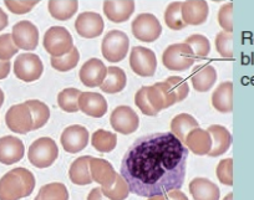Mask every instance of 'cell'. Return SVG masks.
<instances>
[{"label": "cell", "mask_w": 254, "mask_h": 200, "mask_svg": "<svg viewBox=\"0 0 254 200\" xmlns=\"http://www.w3.org/2000/svg\"><path fill=\"white\" fill-rule=\"evenodd\" d=\"M188 148L172 132H158L135 141L121 162L130 192L151 198L182 188Z\"/></svg>", "instance_id": "cell-1"}, {"label": "cell", "mask_w": 254, "mask_h": 200, "mask_svg": "<svg viewBox=\"0 0 254 200\" xmlns=\"http://www.w3.org/2000/svg\"><path fill=\"white\" fill-rule=\"evenodd\" d=\"M35 188V177L25 168H15L0 179V200H20Z\"/></svg>", "instance_id": "cell-2"}, {"label": "cell", "mask_w": 254, "mask_h": 200, "mask_svg": "<svg viewBox=\"0 0 254 200\" xmlns=\"http://www.w3.org/2000/svg\"><path fill=\"white\" fill-rule=\"evenodd\" d=\"M196 57L186 43L172 44L162 53V63L170 71H186L193 66Z\"/></svg>", "instance_id": "cell-3"}, {"label": "cell", "mask_w": 254, "mask_h": 200, "mask_svg": "<svg viewBox=\"0 0 254 200\" xmlns=\"http://www.w3.org/2000/svg\"><path fill=\"white\" fill-rule=\"evenodd\" d=\"M44 49L55 57L66 55L74 48V40L71 34L64 26H51L44 34Z\"/></svg>", "instance_id": "cell-4"}, {"label": "cell", "mask_w": 254, "mask_h": 200, "mask_svg": "<svg viewBox=\"0 0 254 200\" xmlns=\"http://www.w3.org/2000/svg\"><path fill=\"white\" fill-rule=\"evenodd\" d=\"M59 157V148L55 141L49 137H41L34 141L29 147L28 158L31 164L36 168H48L54 164Z\"/></svg>", "instance_id": "cell-5"}, {"label": "cell", "mask_w": 254, "mask_h": 200, "mask_svg": "<svg viewBox=\"0 0 254 200\" xmlns=\"http://www.w3.org/2000/svg\"><path fill=\"white\" fill-rule=\"evenodd\" d=\"M130 49V39L124 31L111 30L105 35L101 44L102 56L109 62H120L127 56Z\"/></svg>", "instance_id": "cell-6"}, {"label": "cell", "mask_w": 254, "mask_h": 200, "mask_svg": "<svg viewBox=\"0 0 254 200\" xmlns=\"http://www.w3.org/2000/svg\"><path fill=\"white\" fill-rule=\"evenodd\" d=\"M132 34L138 41L142 43H153L162 34V25L153 14H138L132 21Z\"/></svg>", "instance_id": "cell-7"}, {"label": "cell", "mask_w": 254, "mask_h": 200, "mask_svg": "<svg viewBox=\"0 0 254 200\" xmlns=\"http://www.w3.org/2000/svg\"><path fill=\"white\" fill-rule=\"evenodd\" d=\"M44 65L38 55L31 52L21 53L14 62V74L24 82H34L43 75Z\"/></svg>", "instance_id": "cell-8"}, {"label": "cell", "mask_w": 254, "mask_h": 200, "mask_svg": "<svg viewBox=\"0 0 254 200\" xmlns=\"http://www.w3.org/2000/svg\"><path fill=\"white\" fill-rule=\"evenodd\" d=\"M130 66L138 76L151 77L157 70V58L151 49L135 46L130 53Z\"/></svg>", "instance_id": "cell-9"}, {"label": "cell", "mask_w": 254, "mask_h": 200, "mask_svg": "<svg viewBox=\"0 0 254 200\" xmlns=\"http://www.w3.org/2000/svg\"><path fill=\"white\" fill-rule=\"evenodd\" d=\"M5 123L10 131L19 135H26L33 131V117L28 104L24 102L11 106L5 114Z\"/></svg>", "instance_id": "cell-10"}, {"label": "cell", "mask_w": 254, "mask_h": 200, "mask_svg": "<svg viewBox=\"0 0 254 200\" xmlns=\"http://www.w3.org/2000/svg\"><path fill=\"white\" fill-rule=\"evenodd\" d=\"M112 128L121 135H132L140 126L137 113L128 106H119L112 111L110 117Z\"/></svg>", "instance_id": "cell-11"}, {"label": "cell", "mask_w": 254, "mask_h": 200, "mask_svg": "<svg viewBox=\"0 0 254 200\" xmlns=\"http://www.w3.org/2000/svg\"><path fill=\"white\" fill-rule=\"evenodd\" d=\"M162 91L166 100V108L173 106L177 102H182L190 94L188 84L180 76H170L162 82L155 84Z\"/></svg>", "instance_id": "cell-12"}, {"label": "cell", "mask_w": 254, "mask_h": 200, "mask_svg": "<svg viewBox=\"0 0 254 200\" xmlns=\"http://www.w3.org/2000/svg\"><path fill=\"white\" fill-rule=\"evenodd\" d=\"M89 137V131L84 126L72 124V126H69L67 128L64 129L60 141L64 150L71 153V154H75V153L81 152L87 147Z\"/></svg>", "instance_id": "cell-13"}, {"label": "cell", "mask_w": 254, "mask_h": 200, "mask_svg": "<svg viewBox=\"0 0 254 200\" xmlns=\"http://www.w3.org/2000/svg\"><path fill=\"white\" fill-rule=\"evenodd\" d=\"M13 40L19 49L33 51L38 48L39 30L31 21L21 20L13 26Z\"/></svg>", "instance_id": "cell-14"}, {"label": "cell", "mask_w": 254, "mask_h": 200, "mask_svg": "<svg viewBox=\"0 0 254 200\" xmlns=\"http://www.w3.org/2000/svg\"><path fill=\"white\" fill-rule=\"evenodd\" d=\"M104 20L101 15L94 11H84L79 14L75 21V30L85 39H95L104 31Z\"/></svg>", "instance_id": "cell-15"}, {"label": "cell", "mask_w": 254, "mask_h": 200, "mask_svg": "<svg viewBox=\"0 0 254 200\" xmlns=\"http://www.w3.org/2000/svg\"><path fill=\"white\" fill-rule=\"evenodd\" d=\"M107 74V67L99 58H90L80 69V81L86 87H100Z\"/></svg>", "instance_id": "cell-16"}, {"label": "cell", "mask_w": 254, "mask_h": 200, "mask_svg": "<svg viewBox=\"0 0 254 200\" xmlns=\"http://www.w3.org/2000/svg\"><path fill=\"white\" fill-rule=\"evenodd\" d=\"M104 13L110 21L115 24H121L127 21L135 11L133 0H105Z\"/></svg>", "instance_id": "cell-17"}, {"label": "cell", "mask_w": 254, "mask_h": 200, "mask_svg": "<svg viewBox=\"0 0 254 200\" xmlns=\"http://www.w3.org/2000/svg\"><path fill=\"white\" fill-rule=\"evenodd\" d=\"M209 15V6L204 0H188L182 3V18L187 25H202Z\"/></svg>", "instance_id": "cell-18"}, {"label": "cell", "mask_w": 254, "mask_h": 200, "mask_svg": "<svg viewBox=\"0 0 254 200\" xmlns=\"http://www.w3.org/2000/svg\"><path fill=\"white\" fill-rule=\"evenodd\" d=\"M25 147L24 143L14 136L0 138V163L10 165L23 159Z\"/></svg>", "instance_id": "cell-19"}, {"label": "cell", "mask_w": 254, "mask_h": 200, "mask_svg": "<svg viewBox=\"0 0 254 200\" xmlns=\"http://www.w3.org/2000/svg\"><path fill=\"white\" fill-rule=\"evenodd\" d=\"M107 101L101 94L81 92L79 99V108L85 114L95 118L105 116L107 112Z\"/></svg>", "instance_id": "cell-20"}, {"label": "cell", "mask_w": 254, "mask_h": 200, "mask_svg": "<svg viewBox=\"0 0 254 200\" xmlns=\"http://www.w3.org/2000/svg\"><path fill=\"white\" fill-rule=\"evenodd\" d=\"M185 145L187 146L188 150L194 154L206 155L211 152L213 142H212V136L208 131L197 127L188 133Z\"/></svg>", "instance_id": "cell-21"}, {"label": "cell", "mask_w": 254, "mask_h": 200, "mask_svg": "<svg viewBox=\"0 0 254 200\" xmlns=\"http://www.w3.org/2000/svg\"><path fill=\"white\" fill-rule=\"evenodd\" d=\"M90 173H91L92 180L101 184L102 188L114 184L117 177V173L115 172L114 167L107 160L101 159V158L91 157V159H90Z\"/></svg>", "instance_id": "cell-22"}, {"label": "cell", "mask_w": 254, "mask_h": 200, "mask_svg": "<svg viewBox=\"0 0 254 200\" xmlns=\"http://www.w3.org/2000/svg\"><path fill=\"white\" fill-rule=\"evenodd\" d=\"M207 131L211 133L212 142H213L211 152L208 153L209 157H218V155L224 154L232 145L231 132L226 127L219 126V124H212Z\"/></svg>", "instance_id": "cell-23"}, {"label": "cell", "mask_w": 254, "mask_h": 200, "mask_svg": "<svg viewBox=\"0 0 254 200\" xmlns=\"http://www.w3.org/2000/svg\"><path fill=\"white\" fill-rule=\"evenodd\" d=\"M190 192L194 200H219V188L206 178H194L190 183Z\"/></svg>", "instance_id": "cell-24"}, {"label": "cell", "mask_w": 254, "mask_h": 200, "mask_svg": "<svg viewBox=\"0 0 254 200\" xmlns=\"http://www.w3.org/2000/svg\"><path fill=\"white\" fill-rule=\"evenodd\" d=\"M193 89L198 92H207L214 86L217 81V71L213 66L201 65L197 66L190 76Z\"/></svg>", "instance_id": "cell-25"}, {"label": "cell", "mask_w": 254, "mask_h": 200, "mask_svg": "<svg viewBox=\"0 0 254 200\" xmlns=\"http://www.w3.org/2000/svg\"><path fill=\"white\" fill-rule=\"evenodd\" d=\"M212 104L222 113L233 111V84L231 81L222 82L212 95Z\"/></svg>", "instance_id": "cell-26"}, {"label": "cell", "mask_w": 254, "mask_h": 200, "mask_svg": "<svg viewBox=\"0 0 254 200\" xmlns=\"http://www.w3.org/2000/svg\"><path fill=\"white\" fill-rule=\"evenodd\" d=\"M127 77L124 70L117 66H110L107 67V74L104 82L100 85L101 91L106 94H119L126 87Z\"/></svg>", "instance_id": "cell-27"}, {"label": "cell", "mask_w": 254, "mask_h": 200, "mask_svg": "<svg viewBox=\"0 0 254 200\" xmlns=\"http://www.w3.org/2000/svg\"><path fill=\"white\" fill-rule=\"evenodd\" d=\"M90 155H84L72 162L69 170V177L74 184L76 185H89L92 180L91 173H90Z\"/></svg>", "instance_id": "cell-28"}, {"label": "cell", "mask_w": 254, "mask_h": 200, "mask_svg": "<svg viewBox=\"0 0 254 200\" xmlns=\"http://www.w3.org/2000/svg\"><path fill=\"white\" fill-rule=\"evenodd\" d=\"M48 9L54 19L60 21H66L76 14L79 9L77 0H50Z\"/></svg>", "instance_id": "cell-29"}, {"label": "cell", "mask_w": 254, "mask_h": 200, "mask_svg": "<svg viewBox=\"0 0 254 200\" xmlns=\"http://www.w3.org/2000/svg\"><path fill=\"white\" fill-rule=\"evenodd\" d=\"M197 127H198V122L196 121V118L187 113L177 114L171 122V131L182 143H185L188 133Z\"/></svg>", "instance_id": "cell-30"}, {"label": "cell", "mask_w": 254, "mask_h": 200, "mask_svg": "<svg viewBox=\"0 0 254 200\" xmlns=\"http://www.w3.org/2000/svg\"><path fill=\"white\" fill-rule=\"evenodd\" d=\"M92 147L101 153H110L116 148L117 137L115 133L105 129H99L92 135Z\"/></svg>", "instance_id": "cell-31"}, {"label": "cell", "mask_w": 254, "mask_h": 200, "mask_svg": "<svg viewBox=\"0 0 254 200\" xmlns=\"http://www.w3.org/2000/svg\"><path fill=\"white\" fill-rule=\"evenodd\" d=\"M163 18H165L166 25L171 30L178 31L187 26L182 18V3L181 1H173V3L168 4L165 14H163Z\"/></svg>", "instance_id": "cell-32"}, {"label": "cell", "mask_w": 254, "mask_h": 200, "mask_svg": "<svg viewBox=\"0 0 254 200\" xmlns=\"http://www.w3.org/2000/svg\"><path fill=\"white\" fill-rule=\"evenodd\" d=\"M30 108L31 117H33V131L41 128L48 123L50 118V109L44 102L38 100H29L25 102Z\"/></svg>", "instance_id": "cell-33"}, {"label": "cell", "mask_w": 254, "mask_h": 200, "mask_svg": "<svg viewBox=\"0 0 254 200\" xmlns=\"http://www.w3.org/2000/svg\"><path fill=\"white\" fill-rule=\"evenodd\" d=\"M81 91L77 89H65L58 95V103L60 108L69 113L79 111V99Z\"/></svg>", "instance_id": "cell-34"}, {"label": "cell", "mask_w": 254, "mask_h": 200, "mask_svg": "<svg viewBox=\"0 0 254 200\" xmlns=\"http://www.w3.org/2000/svg\"><path fill=\"white\" fill-rule=\"evenodd\" d=\"M80 61V52L77 50V48H72L70 52H67L66 55L61 56V57H55V56H51L50 62L54 69L58 70L60 72H67L70 70L75 69Z\"/></svg>", "instance_id": "cell-35"}, {"label": "cell", "mask_w": 254, "mask_h": 200, "mask_svg": "<svg viewBox=\"0 0 254 200\" xmlns=\"http://www.w3.org/2000/svg\"><path fill=\"white\" fill-rule=\"evenodd\" d=\"M101 190L102 193H104L105 197L109 198L110 200H125L127 199V197H128L131 193L126 180L122 178L121 174H117L114 184L106 188L101 187Z\"/></svg>", "instance_id": "cell-36"}, {"label": "cell", "mask_w": 254, "mask_h": 200, "mask_svg": "<svg viewBox=\"0 0 254 200\" xmlns=\"http://www.w3.org/2000/svg\"><path fill=\"white\" fill-rule=\"evenodd\" d=\"M40 200H69V192L63 183H50L39 190Z\"/></svg>", "instance_id": "cell-37"}, {"label": "cell", "mask_w": 254, "mask_h": 200, "mask_svg": "<svg viewBox=\"0 0 254 200\" xmlns=\"http://www.w3.org/2000/svg\"><path fill=\"white\" fill-rule=\"evenodd\" d=\"M185 43L190 46L194 53V57L199 58V60L206 58L211 52L209 40L204 35H201V34H193V35L188 36Z\"/></svg>", "instance_id": "cell-38"}, {"label": "cell", "mask_w": 254, "mask_h": 200, "mask_svg": "<svg viewBox=\"0 0 254 200\" xmlns=\"http://www.w3.org/2000/svg\"><path fill=\"white\" fill-rule=\"evenodd\" d=\"M216 49L219 55L224 58L233 57V35L232 33L221 31L216 36Z\"/></svg>", "instance_id": "cell-39"}, {"label": "cell", "mask_w": 254, "mask_h": 200, "mask_svg": "<svg viewBox=\"0 0 254 200\" xmlns=\"http://www.w3.org/2000/svg\"><path fill=\"white\" fill-rule=\"evenodd\" d=\"M19 48L15 45L11 34H3L0 35V60L10 61L14 55H16Z\"/></svg>", "instance_id": "cell-40"}, {"label": "cell", "mask_w": 254, "mask_h": 200, "mask_svg": "<svg viewBox=\"0 0 254 200\" xmlns=\"http://www.w3.org/2000/svg\"><path fill=\"white\" fill-rule=\"evenodd\" d=\"M217 178L224 185H233V159L227 158L219 162L216 170Z\"/></svg>", "instance_id": "cell-41"}, {"label": "cell", "mask_w": 254, "mask_h": 200, "mask_svg": "<svg viewBox=\"0 0 254 200\" xmlns=\"http://www.w3.org/2000/svg\"><path fill=\"white\" fill-rule=\"evenodd\" d=\"M218 24L223 31L233 33V3H226L218 11Z\"/></svg>", "instance_id": "cell-42"}, {"label": "cell", "mask_w": 254, "mask_h": 200, "mask_svg": "<svg viewBox=\"0 0 254 200\" xmlns=\"http://www.w3.org/2000/svg\"><path fill=\"white\" fill-rule=\"evenodd\" d=\"M6 8L11 11L13 14H18V15H23V14L29 13L33 10V8L39 4V0H21V1H16V0H5L4 1Z\"/></svg>", "instance_id": "cell-43"}, {"label": "cell", "mask_w": 254, "mask_h": 200, "mask_svg": "<svg viewBox=\"0 0 254 200\" xmlns=\"http://www.w3.org/2000/svg\"><path fill=\"white\" fill-rule=\"evenodd\" d=\"M10 67H11L10 61L0 60V80L8 77V75L10 74Z\"/></svg>", "instance_id": "cell-44"}, {"label": "cell", "mask_w": 254, "mask_h": 200, "mask_svg": "<svg viewBox=\"0 0 254 200\" xmlns=\"http://www.w3.org/2000/svg\"><path fill=\"white\" fill-rule=\"evenodd\" d=\"M87 200H110L109 198H106L102 193L101 188H94V189L90 192Z\"/></svg>", "instance_id": "cell-45"}, {"label": "cell", "mask_w": 254, "mask_h": 200, "mask_svg": "<svg viewBox=\"0 0 254 200\" xmlns=\"http://www.w3.org/2000/svg\"><path fill=\"white\" fill-rule=\"evenodd\" d=\"M166 198H167V200H188L187 195L181 190H171L166 194Z\"/></svg>", "instance_id": "cell-46"}, {"label": "cell", "mask_w": 254, "mask_h": 200, "mask_svg": "<svg viewBox=\"0 0 254 200\" xmlns=\"http://www.w3.org/2000/svg\"><path fill=\"white\" fill-rule=\"evenodd\" d=\"M8 24H9L8 15H6L5 11H3V9L0 8V31L4 30V29L8 26Z\"/></svg>", "instance_id": "cell-47"}, {"label": "cell", "mask_w": 254, "mask_h": 200, "mask_svg": "<svg viewBox=\"0 0 254 200\" xmlns=\"http://www.w3.org/2000/svg\"><path fill=\"white\" fill-rule=\"evenodd\" d=\"M148 200H167V198H166V194H161V195H155V197L148 198Z\"/></svg>", "instance_id": "cell-48"}, {"label": "cell", "mask_w": 254, "mask_h": 200, "mask_svg": "<svg viewBox=\"0 0 254 200\" xmlns=\"http://www.w3.org/2000/svg\"><path fill=\"white\" fill-rule=\"evenodd\" d=\"M4 103V92L1 91V89H0V107L3 106Z\"/></svg>", "instance_id": "cell-49"}, {"label": "cell", "mask_w": 254, "mask_h": 200, "mask_svg": "<svg viewBox=\"0 0 254 200\" xmlns=\"http://www.w3.org/2000/svg\"><path fill=\"white\" fill-rule=\"evenodd\" d=\"M223 200H233V194H232V193H229V194L227 195Z\"/></svg>", "instance_id": "cell-50"}, {"label": "cell", "mask_w": 254, "mask_h": 200, "mask_svg": "<svg viewBox=\"0 0 254 200\" xmlns=\"http://www.w3.org/2000/svg\"><path fill=\"white\" fill-rule=\"evenodd\" d=\"M34 200H40V199H39V198H38V195H36V198H35V199H34Z\"/></svg>", "instance_id": "cell-51"}]
</instances>
